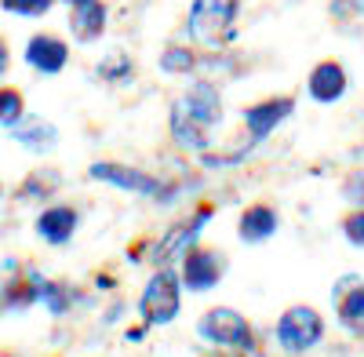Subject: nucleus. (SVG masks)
Here are the masks:
<instances>
[{"label":"nucleus","instance_id":"nucleus-1","mask_svg":"<svg viewBox=\"0 0 364 357\" xmlns=\"http://www.w3.org/2000/svg\"><path fill=\"white\" fill-rule=\"evenodd\" d=\"M219 124H223V92L211 80H193L168 110V135L186 154H208L211 132Z\"/></svg>","mask_w":364,"mask_h":357},{"label":"nucleus","instance_id":"nucleus-2","mask_svg":"<svg viewBox=\"0 0 364 357\" xmlns=\"http://www.w3.org/2000/svg\"><path fill=\"white\" fill-rule=\"evenodd\" d=\"M197 336L208 346L219 350H233V353H259V336L252 329V321L233 310V307H208L197 321Z\"/></svg>","mask_w":364,"mask_h":357},{"label":"nucleus","instance_id":"nucleus-3","mask_svg":"<svg viewBox=\"0 0 364 357\" xmlns=\"http://www.w3.org/2000/svg\"><path fill=\"white\" fill-rule=\"evenodd\" d=\"M178 310H182V277L171 266H157L139 295V317L146 329H164L178 317Z\"/></svg>","mask_w":364,"mask_h":357},{"label":"nucleus","instance_id":"nucleus-4","mask_svg":"<svg viewBox=\"0 0 364 357\" xmlns=\"http://www.w3.org/2000/svg\"><path fill=\"white\" fill-rule=\"evenodd\" d=\"M237 11L240 0H193L186 29L193 41L208 48H223L237 37Z\"/></svg>","mask_w":364,"mask_h":357},{"label":"nucleus","instance_id":"nucleus-5","mask_svg":"<svg viewBox=\"0 0 364 357\" xmlns=\"http://www.w3.org/2000/svg\"><path fill=\"white\" fill-rule=\"evenodd\" d=\"M273 336H277V346L288 353V357H302L310 353L321 339H324V317L317 307L310 303H291L281 317H277V329H273Z\"/></svg>","mask_w":364,"mask_h":357},{"label":"nucleus","instance_id":"nucleus-6","mask_svg":"<svg viewBox=\"0 0 364 357\" xmlns=\"http://www.w3.org/2000/svg\"><path fill=\"white\" fill-rule=\"evenodd\" d=\"M87 178L95 183H106L113 190H124L132 197H154V201H171V186L164 183L161 175L146 171V168H132V164H120V161H95L87 168Z\"/></svg>","mask_w":364,"mask_h":357},{"label":"nucleus","instance_id":"nucleus-7","mask_svg":"<svg viewBox=\"0 0 364 357\" xmlns=\"http://www.w3.org/2000/svg\"><path fill=\"white\" fill-rule=\"evenodd\" d=\"M211 215H215V204L200 201V204L193 208V215L171 223V226L157 237V241H154V266H171L175 259L186 255V248L197 245V237H200V230H204V223H208Z\"/></svg>","mask_w":364,"mask_h":357},{"label":"nucleus","instance_id":"nucleus-8","mask_svg":"<svg viewBox=\"0 0 364 357\" xmlns=\"http://www.w3.org/2000/svg\"><path fill=\"white\" fill-rule=\"evenodd\" d=\"M226 274V259L219 248H208V245H193L186 248V255L178 259V277L182 288L190 292H211Z\"/></svg>","mask_w":364,"mask_h":357},{"label":"nucleus","instance_id":"nucleus-9","mask_svg":"<svg viewBox=\"0 0 364 357\" xmlns=\"http://www.w3.org/2000/svg\"><path fill=\"white\" fill-rule=\"evenodd\" d=\"M291 113H295V95H269V99H259V102L245 106L240 121H245L252 142H262V139H269L273 132H277Z\"/></svg>","mask_w":364,"mask_h":357},{"label":"nucleus","instance_id":"nucleus-10","mask_svg":"<svg viewBox=\"0 0 364 357\" xmlns=\"http://www.w3.org/2000/svg\"><path fill=\"white\" fill-rule=\"evenodd\" d=\"M22 58H26V66H33L37 73L55 77V73H63L66 63H70V44L58 33H33L26 41Z\"/></svg>","mask_w":364,"mask_h":357},{"label":"nucleus","instance_id":"nucleus-11","mask_svg":"<svg viewBox=\"0 0 364 357\" xmlns=\"http://www.w3.org/2000/svg\"><path fill=\"white\" fill-rule=\"evenodd\" d=\"M306 92H310V99L321 102V106L339 102V99L350 92L346 66L339 63V58H321V63L310 70V77H306Z\"/></svg>","mask_w":364,"mask_h":357},{"label":"nucleus","instance_id":"nucleus-12","mask_svg":"<svg viewBox=\"0 0 364 357\" xmlns=\"http://www.w3.org/2000/svg\"><path fill=\"white\" fill-rule=\"evenodd\" d=\"M41 288H44V277L33 270V266H15V277L4 281L0 288V307L11 310V314H26L29 307L41 303Z\"/></svg>","mask_w":364,"mask_h":357},{"label":"nucleus","instance_id":"nucleus-13","mask_svg":"<svg viewBox=\"0 0 364 357\" xmlns=\"http://www.w3.org/2000/svg\"><path fill=\"white\" fill-rule=\"evenodd\" d=\"M77 226H80V212L73 204H48L44 212L37 215V237L44 245H55V248L70 245Z\"/></svg>","mask_w":364,"mask_h":357},{"label":"nucleus","instance_id":"nucleus-14","mask_svg":"<svg viewBox=\"0 0 364 357\" xmlns=\"http://www.w3.org/2000/svg\"><path fill=\"white\" fill-rule=\"evenodd\" d=\"M277 226H281L277 208L266 204V201H255V204H248L245 212H240V219H237V237H240L245 245H262V241H269V237L277 233Z\"/></svg>","mask_w":364,"mask_h":357},{"label":"nucleus","instance_id":"nucleus-15","mask_svg":"<svg viewBox=\"0 0 364 357\" xmlns=\"http://www.w3.org/2000/svg\"><path fill=\"white\" fill-rule=\"evenodd\" d=\"M331 299H336V317L343 329L353 336H364V281H357V277L339 281Z\"/></svg>","mask_w":364,"mask_h":357},{"label":"nucleus","instance_id":"nucleus-16","mask_svg":"<svg viewBox=\"0 0 364 357\" xmlns=\"http://www.w3.org/2000/svg\"><path fill=\"white\" fill-rule=\"evenodd\" d=\"M106 22H109V11H106L102 0H91V4H73L70 8V33L80 44H95L106 33Z\"/></svg>","mask_w":364,"mask_h":357},{"label":"nucleus","instance_id":"nucleus-17","mask_svg":"<svg viewBox=\"0 0 364 357\" xmlns=\"http://www.w3.org/2000/svg\"><path fill=\"white\" fill-rule=\"evenodd\" d=\"M8 132H11V139L18 146H26V150H33V154H48V150L58 146V128L51 121H44V117H33V113H26L22 121L11 124Z\"/></svg>","mask_w":364,"mask_h":357},{"label":"nucleus","instance_id":"nucleus-18","mask_svg":"<svg viewBox=\"0 0 364 357\" xmlns=\"http://www.w3.org/2000/svg\"><path fill=\"white\" fill-rule=\"evenodd\" d=\"M58 171L55 168H37V171H29L22 183L15 186V197L22 201V204H29V201H48V197H55V190H58Z\"/></svg>","mask_w":364,"mask_h":357},{"label":"nucleus","instance_id":"nucleus-19","mask_svg":"<svg viewBox=\"0 0 364 357\" xmlns=\"http://www.w3.org/2000/svg\"><path fill=\"white\" fill-rule=\"evenodd\" d=\"M41 303H44V310H48L51 317H66V314L73 310V303H77V288H73L70 281H44Z\"/></svg>","mask_w":364,"mask_h":357},{"label":"nucleus","instance_id":"nucleus-20","mask_svg":"<svg viewBox=\"0 0 364 357\" xmlns=\"http://www.w3.org/2000/svg\"><path fill=\"white\" fill-rule=\"evenodd\" d=\"M26 117V92L15 84H0V128H11Z\"/></svg>","mask_w":364,"mask_h":357},{"label":"nucleus","instance_id":"nucleus-21","mask_svg":"<svg viewBox=\"0 0 364 357\" xmlns=\"http://www.w3.org/2000/svg\"><path fill=\"white\" fill-rule=\"evenodd\" d=\"M161 70L171 73V77H190L197 70V51L182 48V44H171L161 51Z\"/></svg>","mask_w":364,"mask_h":357},{"label":"nucleus","instance_id":"nucleus-22","mask_svg":"<svg viewBox=\"0 0 364 357\" xmlns=\"http://www.w3.org/2000/svg\"><path fill=\"white\" fill-rule=\"evenodd\" d=\"M99 77L106 84H128L135 77V63H132L124 51H113L109 58H102V63H99Z\"/></svg>","mask_w":364,"mask_h":357},{"label":"nucleus","instance_id":"nucleus-23","mask_svg":"<svg viewBox=\"0 0 364 357\" xmlns=\"http://www.w3.org/2000/svg\"><path fill=\"white\" fill-rule=\"evenodd\" d=\"M339 230H343V237L353 248H364V204L350 208V212L339 219Z\"/></svg>","mask_w":364,"mask_h":357},{"label":"nucleus","instance_id":"nucleus-24","mask_svg":"<svg viewBox=\"0 0 364 357\" xmlns=\"http://www.w3.org/2000/svg\"><path fill=\"white\" fill-rule=\"evenodd\" d=\"M0 8L8 15H26V18H41L55 8V0H0Z\"/></svg>","mask_w":364,"mask_h":357},{"label":"nucleus","instance_id":"nucleus-25","mask_svg":"<svg viewBox=\"0 0 364 357\" xmlns=\"http://www.w3.org/2000/svg\"><path fill=\"white\" fill-rule=\"evenodd\" d=\"M343 190H346V197H350V201L364 204V171H353V175L346 178V186H343Z\"/></svg>","mask_w":364,"mask_h":357},{"label":"nucleus","instance_id":"nucleus-26","mask_svg":"<svg viewBox=\"0 0 364 357\" xmlns=\"http://www.w3.org/2000/svg\"><path fill=\"white\" fill-rule=\"evenodd\" d=\"M364 8V0H331V15L336 18H350Z\"/></svg>","mask_w":364,"mask_h":357},{"label":"nucleus","instance_id":"nucleus-27","mask_svg":"<svg viewBox=\"0 0 364 357\" xmlns=\"http://www.w3.org/2000/svg\"><path fill=\"white\" fill-rule=\"evenodd\" d=\"M8 70H11V48H8L4 37H0V80L8 77Z\"/></svg>","mask_w":364,"mask_h":357},{"label":"nucleus","instance_id":"nucleus-28","mask_svg":"<svg viewBox=\"0 0 364 357\" xmlns=\"http://www.w3.org/2000/svg\"><path fill=\"white\" fill-rule=\"evenodd\" d=\"M200 357H245V353H233V350H219V346H208Z\"/></svg>","mask_w":364,"mask_h":357},{"label":"nucleus","instance_id":"nucleus-29","mask_svg":"<svg viewBox=\"0 0 364 357\" xmlns=\"http://www.w3.org/2000/svg\"><path fill=\"white\" fill-rule=\"evenodd\" d=\"M146 336V324H139V329H128V339H142Z\"/></svg>","mask_w":364,"mask_h":357},{"label":"nucleus","instance_id":"nucleus-30","mask_svg":"<svg viewBox=\"0 0 364 357\" xmlns=\"http://www.w3.org/2000/svg\"><path fill=\"white\" fill-rule=\"evenodd\" d=\"M66 4L73 8V4H91V0H66Z\"/></svg>","mask_w":364,"mask_h":357},{"label":"nucleus","instance_id":"nucleus-31","mask_svg":"<svg viewBox=\"0 0 364 357\" xmlns=\"http://www.w3.org/2000/svg\"><path fill=\"white\" fill-rule=\"evenodd\" d=\"M0 357H18V353H11V350H4V353H0Z\"/></svg>","mask_w":364,"mask_h":357},{"label":"nucleus","instance_id":"nucleus-32","mask_svg":"<svg viewBox=\"0 0 364 357\" xmlns=\"http://www.w3.org/2000/svg\"><path fill=\"white\" fill-rule=\"evenodd\" d=\"M0 314H4V307H0Z\"/></svg>","mask_w":364,"mask_h":357}]
</instances>
